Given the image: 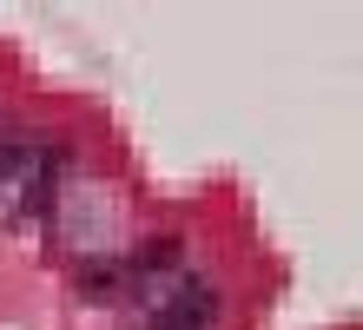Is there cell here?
<instances>
[{
    "label": "cell",
    "instance_id": "cell-1",
    "mask_svg": "<svg viewBox=\"0 0 363 330\" xmlns=\"http://www.w3.org/2000/svg\"><path fill=\"white\" fill-rule=\"evenodd\" d=\"M125 284H133V264L125 258H86L79 264V291L86 297H119Z\"/></svg>",
    "mask_w": 363,
    "mask_h": 330
}]
</instances>
